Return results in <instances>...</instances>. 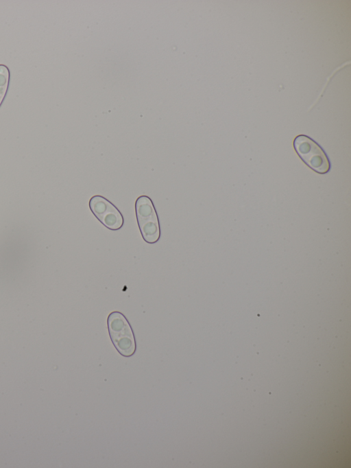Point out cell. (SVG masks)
<instances>
[{"mask_svg": "<svg viewBox=\"0 0 351 468\" xmlns=\"http://www.w3.org/2000/svg\"><path fill=\"white\" fill-rule=\"evenodd\" d=\"M110 338L115 349L124 357L134 354L136 349L135 337L125 316L118 311L111 312L107 318Z\"/></svg>", "mask_w": 351, "mask_h": 468, "instance_id": "obj_1", "label": "cell"}, {"mask_svg": "<svg viewBox=\"0 0 351 468\" xmlns=\"http://www.w3.org/2000/svg\"><path fill=\"white\" fill-rule=\"evenodd\" d=\"M299 157L311 169L324 174L330 170V161L323 148L311 137L300 134L293 141Z\"/></svg>", "mask_w": 351, "mask_h": 468, "instance_id": "obj_2", "label": "cell"}, {"mask_svg": "<svg viewBox=\"0 0 351 468\" xmlns=\"http://www.w3.org/2000/svg\"><path fill=\"white\" fill-rule=\"evenodd\" d=\"M137 223L144 241L156 243L160 237L158 217L152 199L145 195L138 197L135 202Z\"/></svg>", "mask_w": 351, "mask_h": 468, "instance_id": "obj_3", "label": "cell"}, {"mask_svg": "<svg viewBox=\"0 0 351 468\" xmlns=\"http://www.w3.org/2000/svg\"><path fill=\"white\" fill-rule=\"evenodd\" d=\"M89 207L97 220L108 229L117 231L123 226L124 220L121 213L104 196L95 195L91 197Z\"/></svg>", "mask_w": 351, "mask_h": 468, "instance_id": "obj_4", "label": "cell"}, {"mask_svg": "<svg viewBox=\"0 0 351 468\" xmlns=\"http://www.w3.org/2000/svg\"><path fill=\"white\" fill-rule=\"evenodd\" d=\"M10 71L4 65H0V106L7 93L9 85Z\"/></svg>", "mask_w": 351, "mask_h": 468, "instance_id": "obj_5", "label": "cell"}]
</instances>
